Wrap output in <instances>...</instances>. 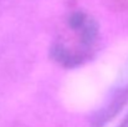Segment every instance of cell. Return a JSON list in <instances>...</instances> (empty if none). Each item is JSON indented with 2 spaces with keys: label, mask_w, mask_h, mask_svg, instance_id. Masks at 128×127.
I'll list each match as a JSON object with an SVG mask.
<instances>
[{
  "label": "cell",
  "mask_w": 128,
  "mask_h": 127,
  "mask_svg": "<svg viewBox=\"0 0 128 127\" xmlns=\"http://www.w3.org/2000/svg\"><path fill=\"white\" fill-rule=\"evenodd\" d=\"M97 24L82 11L71 13L65 21L62 36L54 44L51 55L65 67H74L86 60L97 39Z\"/></svg>",
  "instance_id": "1"
},
{
  "label": "cell",
  "mask_w": 128,
  "mask_h": 127,
  "mask_svg": "<svg viewBox=\"0 0 128 127\" xmlns=\"http://www.w3.org/2000/svg\"><path fill=\"white\" fill-rule=\"evenodd\" d=\"M104 5L113 11H128V0H103Z\"/></svg>",
  "instance_id": "2"
},
{
  "label": "cell",
  "mask_w": 128,
  "mask_h": 127,
  "mask_svg": "<svg viewBox=\"0 0 128 127\" xmlns=\"http://www.w3.org/2000/svg\"><path fill=\"white\" fill-rule=\"evenodd\" d=\"M118 127H128V115L126 116V118L122 121V123H121Z\"/></svg>",
  "instance_id": "3"
}]
</instances>
